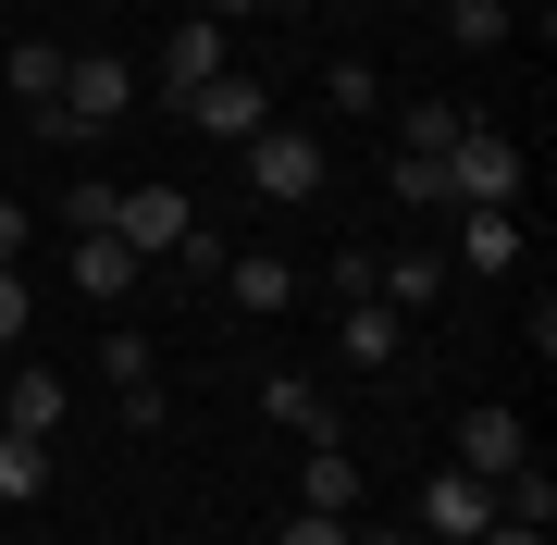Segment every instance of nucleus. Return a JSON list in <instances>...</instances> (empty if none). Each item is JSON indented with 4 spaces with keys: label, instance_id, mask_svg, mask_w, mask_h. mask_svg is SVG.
Returning a JSON list of instances; mask_svg holds the SVG:
<instances>
[{
    "label": "nucleus",
    "instance_id": "1",
    "mask_svg": "<svg viewBox=\"0 0 557 545\" xmlns=\"http://www.w3.org/2000/svg\"><path fill=\"white\" fill-rule=\"evenodd\" d=\"M124 112H137V62H124V50H75V62H62V100L25 112V124H38V137H62V149H100Z\"/></svg>",
    "mask_w": 557,
    "mask_h": 545
},
{
    "label": "nucleus",
    "instance_id": "2",
    "mask_svg": "<svg viewBox=\"0 0 557 545\" xmlns=\"http://www.w3.org/2000/svg\"><path fill=\"white\" fill-rule=\"evenodd\" d=\"M434 174H446V211H520V186H533V162H520L496 124H471V137H458Z\"/></svg>",
    "mask_w": 557,
    "mask_h": 545
},
{
    "label": "nucleus",
    "instance_id": "3",
    "mask_svg": "<svg viewBox=\"0 0 557 545\" xmlns=\"http://www.w3.org/2000/svg\"><path fill=\"white\" fill-rule=\"evenodd\" d=\"M236 174H248L273 211H298V199H322V137H310V124H260V137L236 149Z\"/></svg>",
    "mask_w": 557,
    "mask_h": 545
},
{
    "label": "nucleus",
    "instance_id": "4",
    "mask_svg": "<svg viewBox=\"0 0 557 545\" xmlns=\"http://www.w3.org/2000/svg\"><path fill=\"white\" fill-rule=\"evenodd\" d=\"M186 223H199V211H186V186H112V223H100V236H124V248H137V261H174V236H186Z\"/></svg>",
    "mask_w": 557,
    "mask_h": 545
},
{
    "label": "nucleus",
    "instance_id": "5",
    "mask_svg": "<svg viewBox=\"0 0 557 545\" xmlns=\"http://www.w3.org/2000/svg\"><path fill=\"white\" fill-rule=\"evenodd\" d=\"M186 124H199V137H223V149H248L260 124H273V87H260V75H236V62H223L211 87H186Z\"/></svg>",
    "mask_w": 557,
    "mask_h": 545
},
{
    "label": "nucleus",
    "instance_id": "6",
    "mask_svg": "<svg viewBox=\"0 0 557 545\" xmlns=\"http://www.w3.org/2000/svg\"><path fill=\"white\" fill-rule=\"evenodd\" d=\"M533 459V422H520V409H458V471H483V484H508V471Z\"/></svg>",
    "mask_w": 557,
    "mask_h": 545
},
{
    "label": "nucleus",
    "instance_id": "7",
    "mask_svg": "<svg viewBox=\"0 0 557 545\" xmlns=\"http://www.w3.org/2000/svg\"><path fill=\"white\" fill-rule=\"evenodd\" d=\"M223 62H236V38H223V25H211V13H186V25H174V38H161V100H174V112H186V87H211V75H223Z\"/></svg>",
    "mask_w": 557,
    "mask_h": 545
},
{
    "label": "nucleus",
    "instance_id": "8",
    "mask_svg": "<svg viewBox=\"0 0 557 545\" xmlns=\"http://www.w3.org/2000/svg\"><path fill=\"white\" fill-rule=\"evenodd\" d=\"M483 521H496V484H483V471H434V484H421V533H483Z\"/></svg>",
    "mask_w": 557,
    "mask_h": 545
},
{
    "label": "nucleus",
    "instance_id": "9",
    "mask_svg": "<svg viewBox=\"0 0 557 545\" xmlns=\"http://www.w3.org/2000/svg\"><path fill=\"white\" fill-rule=\"evenodd\" d=\"M149 261L124 236H75V261H62V285H75V298H100V310H124V285H137Z\"/></svg>",
    "mask_w": 557,
    "mask_h": 545
},
{
    "label": "nucleus",
    "instance_id": "10",
    "mask_svg": "<svg viewBox=\"0 0 557 545\" xmlns=\"http://www.w3.org/2000/svg\"><path fill=\"white\" fill-rule=\"evenodd\" d=\"M434 285H446V248H384V261H372V298L397 310V323L434 310Z\"/></svg>",
    "mask_w": 557,
    "mask_h": 545
},
{
    "label": "nucleus",
    "instance_id": "11",
    "mask_svg": "<svg viewBox=\"0 0 557 545\" xmlns=\"http://www.w3.org/2000/svg\"><path fill=\"white\" fill-rule=\"evenodd\" d=\"M298 508H322V521H359V459H347V446H310V459H298Z\"/></svg>",
    "mask_w": 557,
    "mask_h": 545
},
{
    "label": "nucleus",
    "instance_id": "12",
    "mask_svg": "<svg viewBox=\"0 0 557 545\" xmlns=\"http://www.w3.org/2000/svg\"><path fill=\"white\" fill-rule=\"evenodd\" d=\"M260 409H273L285 434H310V446H335V397H322L310 372H273V384H260Z\"/></svg>",
    "mask_w": 557,
    "mask_h": 545
},
{
    "label": "nucleus",
    "instance_id": "13",
    "mask_svg": "<svg viewBox=\"0 0 557 545\" xmlns=\"http://www.w3.org/2000/svg\"><path fill=\"white\" fill-rule=\"evenodd\" d=\"M397 310H384V298H347V323H335V347H347V372H384V360H397Z\"/></svg>",
    "mask_w": 557,
    "mask_h": 545
},
{
    "label": "nucleus",
    "instance_id": "14",
    "mask_svg": "<svg viewBox=\"0 0 557 545\" xmlns=\"http://www.w3.org/2000/svg\"><path fill=\"white\" fill-rule=\"evenodd\" d=\"M62 62H75L62 38H13V62H0V87H13L25 112H50V100H62Z\"/></svg>",
    "mask_w": 557,
    "mask_h": 545
},
{
    "label": "nucleus",
    "instance_id": "15",
    "mask_svg": "<svg viewBox=\"0 0 557 545\" xmlns=\"http://www.w3.org/2000/svg\"><path fill=\"white\" fill-rule=\"evenodd\" d=\"M458 137H471V112H458V100H397V149H409V162H446Z\"/></svg>",
    "mask_w": 557,
    "mask_h": 545
},
{
    "label": "nucleus",
    "instance_id": "16",
    "mask_svg": "<svg viewBox=\"0 0 557 545\" xmlns=\"http://www.w3.org/2000/svg\"><path fill=\"white\" fill-rule=\"evenodd\" d=\"M38 496H50V434L0 422V508H38Z\"/></svg>",
    "mask_w": 557,
    "mask_h": 545
},
{
    "label": "nucleus",
    "instance_id": "17",
    "mask_svg": "<svg viewBox=\"0 0 557 545\" xmlns=\"http://www.w3.org/2000/svg\"><path fill=\"white\" fill-rule=\"evenodd\" d=\"M458 261L471 273H520V211H458Z\"/></svg>",
    "mask_w": 557,
    "mask_h": 545
},
{
    "label": "nucleus",
    "instance_id": "18",
    "mask_svg": "<svg viewBox=\"0 0 557 545\" xmlns=\"http://www.w3.org/2000/svg\"><path fill=\"white\" fill-rule=\"evenodd\" d=\"M62 409H75L62 372H13V384H0V422H13V434H62Z\"/></svg>",
    "mask_w": 557,
    "mask_h": 545
},
{
    "label": "nucleus",
    "instance_id": "19",
    "mask_svg": "<svg viewBox=\"0 0 557 545\" xmlns=\"http://www.w3.org/2000/svg\"><path fill=\"white\" fill-rule=\"evenodd\" d=\"M223 285H236V310H285V298H298V261H273V248H236V261H223Z\"/></svg>",
    "mask_w": 557,
    "mask_h": 545
},
{
    "label": "nucleus",
    "instance_id": "20",
    "mask_svg": "<svg viewBox=\"0 0 557 545\" xmlns=\"http://www.w3.org/2000/svg\"><path fill=\"white\" fill-rule=\"evenodd\" d=\"M508 25H520L508 0H446V38L471 50V62H483V50H508Z\"/></svg>",
    "mask_w": 557,
    "mask_h": 545
},
{
    "label": "nucleus",
    "instance_id": "21",
    "mask_svg": "<svg viewBox=\"0 0 557 545\" xmlns=\"http://www.w3.org/2000/svg\"><path fill=\"white\" fill-rule=\"evenodd\" d=\"M384 186H397V211H446V174H434V162H409V149L384 162Z\"/></svg>",
    "mask_w": 557,
    "mask_h": 545
},
{
    "label": "nucleus",
    "instance_id": "22",
    "mask_svg": "<svg viewBox=\"0 0 557 545\" xmlns=\"http://www.w3.org/2000/svg\"><path fill=\"white\" fill-rule=\"evenodd\" d=\"M322 100H335V112H384V75H372V62H335V75H322Z\"/></svg>",
    "mask_w": 557,
    "mask_h": 545
},
{
    "label": "nucleus",
    "instance_id": "23",
    "mask_svg": "<svg viewBox=\"0 0 557 545\" xmlns=\"http://www.w3.org/2000/svg\"><path fill=\"white\" fill-rule=\"evenodd\" d=\"M25 323H38V285H25V261H13V273H0V347H13Z\"/></svg>",
    "mask_w": 557,
    "mask_h": 545
},
{
    "label": "nucleus",
    "instance_id": "24",
    "mask_svg": "<svg viewBox=\"0 0 557 545\" xmlns=\"http://www.w3.org/2000/svg\"><path fill=\"white\" fill-rule=\"evenodd\" d=\"M273 545H359V533H347V521H322V508H298V521H285Z\"/></svg>",
    "mask_w": 557,
    "mask_h": 545
},
{
    "label": "nucleus",
    "instance_id": "25",
    "mask_svg": "<svg viewBox=\"0 0 557 545\" xmlns=\"http://www.w3.org/2000/svg\"><path fill=\"white\" fill-rule=\"evenodd\" d=\"M13 261H25V211L0 199V273H13Z\"/></svg>",
    "mask_w": 557,
    "mask_h": 545
},
{
    "label": "nucleus",
    "instance_id": "26",
    "mask_svg": "<svg viewBox=\"0 0 557 545\" xmlns=\"http://www.w3.org/2000/svg\"><path fill=\"white\" fill-rule=\"evenodd\" d=\"M199 13H211V25H223V38H236V25H248V13H260V0H199Z\"/></svg>",
    "mask_w": 557,
    "mask_h": 545
},
{
    "label": "nucleus",
    "instance_id": "27",
    "mask_svg": "<svg viewBox=\"0 0 557 545\" xmlns=\"http://www.w3.org/2000/svg\"><path fill=\"white\" fill-rule=\"evenodd\" d=\"M260 13H298V0H260Z\"/></svg>",
    "mask_w": 557,
    "mask_h": 545
},
{
    "label": "nucleus",
    "instance_id": "28",
    "mask_svg": "<svg viewBox=\"0 0 557 545\" xmlns=\"http://www.w3.org/2000/svg\"><path fill=\"white\" fill-rule=\"evenodd\" d=\"M446 545H483V533H446Z\"/></svg>",
    "mask_w": 557,
    "mask_h": 545
}]
</instances>
